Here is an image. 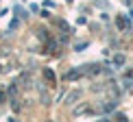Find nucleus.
Listing matches in <instances>:
<instances>
[{
	"label": "nucleus",
	"mask_w": 133,
	"mask_h": 122,
	"mask_svg": "<svg viewBox=\"0 0 133 122\" xmlns=\"http://www.w3.org/2000/svg\"><path fill=\"white\" fill-rule=\"evenodd\" d=\"M83 72H85L83 68H72L70 72H65V74H63V79L65 81H79L81 76H83Z\"/></svg>",
	"instance_id": "f257e3e1"
},
{
	"label": "nucleus",
	"mask_w": 133,
	"mask_h": 122,
	"mask_svg": "<svg viewBox=\"0 0 133 122\" xmlns=\"http://www.w3.org/2000/svg\"><path fill=\"white\" fill-rule=\"evenodd\" d=\"M116 26H118L120 31H129L131 29V22L124 18V15H118V18H116Z\"/></svg>",
	"instance_id": "f03ea898"
},
{
	"label": "nucleus",
	"mask_w": 133,
	"mask_h": 122,
	"mask_svg": "<svg viewBox=\"0 0 133 122\" xmlns=\"http://www.w3.org/2000/svg\"><path fill=\"white\" fill-rule=\"evenodd\" d=\"M79 98H81V92H79V90H74V92H70L68 96H65V105H74L76 100H79Z\"/></svg>",
	"instance_id": "7ed1b4c3"
},
{
	"label": "nucleus",
	"mask_w": 133,
	"mask_h": 122,
	"mask_svg": "<svg viewBox=\"0 0 133 122\" xmlns=\"http://www.w3.org/2000/svg\"><path fill=\"white\" fill-rule=\"evenodd\" d=\"M114 107H116V103H114V100H109V103H105V105H103V111H105V113H109V111H114Z\"/></svg>",
	"instance_id": "20e7f679"
},
{
	"label": "nucleus",
	"mask_w": 133,
	"mask_h": 122,
	"mask_svg": "<svg viewBox=\"0 0 133 122\" xmlns=\"http://www.w3.org/2000/svg\"><path fill=\"white\" fill-rule=\"evenodd\" d=\"M114 65H118V68L124 65V55H116V57H114Z\"/></svg>",
	"instance_id": "39448f33"
},
{
	"label": "nucleus",
	"mask_w": 133,
	"mask_h": 122,
	"mask_svg": "<svg viewBox=\"0 0 133 122\" xmlns=\"http://www.w3.org/2000/svg\"><path fill=\"white\" fill-rule=\"evenodd\" d=\"M44 76H46V81L55 83V72H52V70H48V68H46V70H44Z\"/></svg>",
	"instance_id": "423d86ee"
},
{
	"label": "nucleus",
	"mask_w": 133,
	"mask_h": 122,
	"mask_svg": "<svg viewBox=\"0 0 133 122\" xmlns=\"http://www.w3.org/2000/svg\"><path fill=\"white\" fill-rule=\"evenodd\" d=\"M85 48H87V42H79V44H74V50H76V52L85 50Z\"/></svg>",
	"instance_id": "0eeeda50"
},
{
	"label": "nucleus",
	"mask_w": 133,
	"mask_h": 122,
	"mask_svg": "<svg viewBox=\"0 0 133 122\" xmlns=\"http://www.w3.org/2000/svg\"><path fill=\"white\" fill-rule=\"evenodd\" d=\"M9 96H15V94H18V83H11V87H9Z\"/></svg>",
	"instance_id": "6e6552de"
},
{
	"label": "nucleus",
	"mask_w": 133,
	"mask_h": 122,
	"mask_svg": "<svg viewBox=\"0 0 133 122\" xmlns=\"http://www.w3.org/2000/svg\"><path fill=\"white\" fill-rule=\"evenodd\" d=\"M11 107H13V111H15V113L20 111V103L15 100V96H13V100H11Z\"/></svg>",
	"instance_id": "1a4fd4ad"
},
{
	"label": "nucleus",
	"mask_w": 133,
	"mask_h": 122,
	"mask_svg": "<svg viewBox=\"0 0 133 122\" xmlns=\"http://www.w3.org/2000/svg\"><path fill=\"white\" fill-rule=\"evenodd\" d=\"M18 26H20V20H18V18H15V20H11V24H9V29H11V31H13V29H18Z\"/></svg>",
	"instance_id": "9d476101"
},
{
	"label": "nucleus",
	"mask_w": 133,
	"mask_h": 122,
	"mask_svg": "<svg viewBox=\"0 0 133 122\" xmlns=\"http://www.w3.org/2000/svg\"><path fill=\"white\" fill-rule=\"evenodd\" d=\"M48 48H50V50H55V48H57V42H55V39H52L50 44H46V50H48Z\"/></svg>",
	"instance_id": "9b49d317"
},
{
	"label": "nucleus",
	"mask_w": 133,
	"mask_h": 122,
	"mask_svg": "<svg viewBox=\"0 0 133 122\" xmlns=\"http://www.w3.org/2000/svg\"><path fill=\"white\" fill-rule=\"evenodd\" d=\"M4 100H7V92H2V90H0V105H2Z\"/></svg>",
	"instance_id": "f8f14e48"
}]
</instances>
